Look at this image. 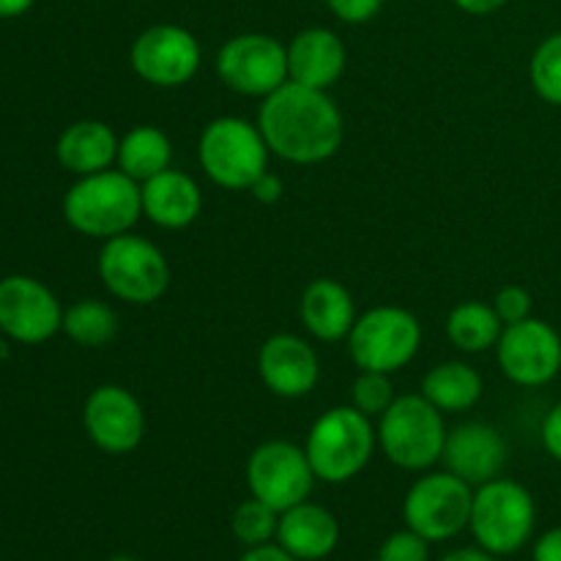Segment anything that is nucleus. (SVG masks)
Returning a JSON list of instances; mask_svg holds the SVG:
<instances>
[{"label":"nucleus","instance_id":"1","mask_svg":"<svg viewBox=\"0 0 561 561\" xmlns=\"http://www.w3.org/2000/svg\"><path fill=\"white\" fill-rule=\"evenodd\" d=\"M257 129L268 151L290 164H321L343 146V113L334 99L294 80L263 99Z\"/></svg>","mask_w":561,"mask_h":561},{"label":"nucleus","instance_id":"2","mask_svg":"<svg viewBox=\"0 0 561 561\" xmlns=\"http://www.w3.org/2000/svg\"><path fill=\"white\" fill-rule=\"evenodd\" d=\"M64 217L77 233L91 239H113L129 233L142 217L140 181L124 170H102L82 175L64 197Z\"/></svg>","mask_w":561,"mask_h":561},{"label":"nucleus","instance_id":"3","mask_svg":"<svg viewBox=\"0 0 561 561\" xmlns=\"http://www.w3.org/2000/svg\"><path fill=\"white\" fill-rule=\"evenodd\" d=\"M376 444L378 433L370 416H365L354 405L351 409L337 405L312 422L305 453L316 480L327 482V485H343L365 471Z\"/></svg>","mask_w":561,"mask_h":561},{"label":"nucleus","instance_id":"4","mask_svg":"<svg viewBox=\"0 0 561 561\" xmlns=\"http://www.w3.org/2000/svg\"><path fill=\"white\" fill-rule=\"evenodd\" d=\"M268 146L257 124L236 115H222L206 124L197 159L208 179L230 192H250V186L268 170Z\"/></svg>","mask_w":561,"mask_h":561},{"label":"nucleus","instance_id":"5","mask_svg":"<svg viewBox=\"0 0 561 561\" xmlns=\"http://www.w3.org/2000/svg\"><path fill=\"white\" fill-rule=\"evenodd\" d=\"M535 496L520 482L496 477L474 491L469 529L477 546L493 557L518 553L535 535Z\"/></svg>","mask_w":561,"mask_h":561},{"label":"nucleus","instance_id":"6","mask_svg":"<svg viewBox=\"0 0 561 561\" xmlns=\"http://www.w3.org/2000/svg\"><path fill=\"white\" fill-rule=\"evenodd\" d=\"M378 444L398 469L425 471L442 460L447 425L436 405L422 394H400L378 416Z\"/></svg>","mask_w":561,"mask_h":561},{"label":"nucleus","instance_id":"7","mask_svg":"<svg viewBox=\"0 0 561 561\" xmlns=\"http://www.w3.org/2000/svg\"><path fill=\"white\" fill-rule=\"evenodd\" d=\"M96 272L107 294L126 305H153L170 288V266L157 244L135 233H121L104 241Z\"/></svg>","mask_w":561,"mask_h":561},{"label":"nucleus","instance_id":"8","mask_svg":"<svg viewBox=\"0 0 561 561\" xmlns=\"http://www.w3.org/2000/svg\"><path fill=\"white\" fill-rule=\"evenodd\" d=\"M422 327L405 307L381 305L356 318L348 332L351 359L359 370L398 373L420 354Z\"/></svg>","mask_w":561,"mask_h":561},{"label":"nucleus","instance_id":"9","mask_svg":"<svg viewBox=\"0 0 561 561\" xmlns=\"http://www.w3.org/2000/svg\"><path fill=\"white\" fill-rule=\"evenodd\" d=\"M474 491L453 471H433L420 477L403 499L405 529L427 542H447L469 529Z\"/></svg>","mask_w":561,"mask_h":561},{"label":"nucleus","instance_id":"10","mask_svg":"<svg viewBox=\"0 0 561 561\" xmlns=\"http://www.w3.org/2000/svg\"><path fill=\"white\" fill-rule=\"evenodd\" d=\"M217 75L241 96H263L288 82V47L268 33H239L217 55Z\"/></svg>","mask_w":561,"mask_h":561},{"label":"nucleus","instance_id":"11","mask_svg":"<svg viewBox=\"0 0 561 561\" xmlns=\"http://www.w3.org/2000/svg\"><path fill=\"white\" fill-rule=\"evenodd\" d=\"M316 485V474L307 453L290 442H266L252 449L247 460V488L277 513L307 502Z\"/></svg>","mask_w":561,"mask_h":561},{"label":"nucleus","instance_id":"12","mask_svg":"<svg viewBox=\"0 0 561 561\" xmlns=\"http://www.w3.org/2000/svg\"><path fill=\"white\" fill-rule=\"evenodd\" d=\"M129 64L148 85L179 88L186 85L201 69V44L186 27L159 22L131 42Z\"/></svg>","mask_w":561,"mask_h":561},{"label":"nucleus","instance_id":"13","mask_svg":"<svg viewBox=\"0 0 561 561\" xmlns=\"http://www.w3.org/2000/svg\"><path fill=\"white\" fill-rule=\"evenodd\" d=\"M496 359L504 376L518 387H546L561 370V337L551 323L531 316L504 327Z\"/></svg>","mask_w":561,"mask_h":561},{"label":"nucleus","instance_id":"14","mask_svg":"<svg viewBox=\"0 0 561 561\" xmlns=\"http://www.w3.org/2000/svg\"><path fill=\"white\" fill-rule=\"evenodd\" d=\"M64 329V310L53 290L25 274L0 279V332L22 345L47 343Z\"/></svg>","mask_w":561,"mask_h":561},{"label":"nucleus","instance_id":"15","mask_svg":"<svg viewBox=\"0 0 561 561\" xmlns=\"http://www.w3.org/2000/svg\"><path fill=\"white\" fill-rule=\"evenodd\" d=\"M82 425L88 438L107 455H129L146 436V411L129 389L102 383L82 405Z\"/></svg>","mask_w":561,"mask_h":561},{"label":"nucleus","instance_id":"16","mask_svg":"<svg viewBox=\"0 0 561 561\" xmlns=\"http://www.w3.org/2000/svg\"><path fill=\"white\" fill-rule=\"evenodd\" d=\"M257 373L266 389L277 398L299 400L316 389L321 365L307 340L296 334H272L257 351Z\"/></svg>","mask_w":561,"mask_h":561},{"label":"nucleus","instance_id":"17","mask_svg":"<svg viewBox=\"0 0 561 561\" xmlns=\"http://www.w3.org/2000/svg\"><path fill=\"white\" fill-rule=\"evenodd\" d=\"M442 463L471 488H480L502 474L507 463V442L488 422H463L447 431Z\"/></svg>","mask_w":561,"mask_h":561},{"label":"nucleus","instance_id":"18","mask_svg":"<svg viewBox=\"0 0 561 561\" xmlns=\"http://www.w3.org/2000/svg\"><path fill=\"white\" fill-rule=\"evenodd\" d=\"M348 49L329 27H305L288 44V80L329 91L343 77Z\"/></svg>","mask_w":561,"mask_h":561},{"label":"nucleus","instance_id":"19","mask_svg":"<svg viewBox=\"0 0 561 561\" xmlns=\"http://www.w3.org/2000/svg\"><path fill=\"white\" fill-rule=\"evenodd\" d=\"M277 542L299 561H321L337 548L340 524L323 504L301 502L279 513Z\"/></svg>","mask_w":561,"mask_h":561},{"label":"nucleus","instance_id":"20","mask_svg":"<svg viewBox=\"0 0 561 561\" xmlns=\"http://www.w3.org/2000/svg\"><path fill=\"white\" fill-rule=\"evenodd\" d=\"M142 214L164 230L190 228L203 208L201 186L181 170H162L140 184Z\"/></svg>","mask_w":561,"mask_h":561},{"label":"nucleus","instance_id":"21","mask_svg":"<svg viewBox=\"0 0 561 561\" xmlns=\"http://www.w3.org/2000/svg\"><path fill=\"white\" fill-rule=\"evenodd\" d=\"M299 316L312 337L321 343H337L348 337L356 323L354 296L337 279L318 277L301 294Z\"/></svg>","mask_w":561,"mask_h":561},{"label":"nucleus","instance_id":"22","mask_svg":"<svg viewBox=\"0 0 561 561\" xmlns=\"http://www.w3.org/2000/svg\"><path fill=\"white\" fill-rule=\"evenodd\" d=\"M55 157L77 179L102 173L118 159V137L104 121H75L60 131Z\"/></svg>","mask_w":561,"mask_h":561},{"label":"nucleus","instance_id":"23","mask_svg":"<svg viewBox=\"0 0 561 561\" xmlns=\"http://www.w3.org/2000/svg\"><path fill=\"white\" fill-rule=\"evenodd\" d=\"M422 398L431 400L442 414H463L482 398V376L466 362H444L422 378Z\"/></svg>","mask_w":561,"mask_h":561},{"label":"nucleus","instance_id":"24","mask_svg":"<svg viewBox=\"0 0 561 561\" xmlns=\"http://www.w3.org/2000/svg\"><path fill=\"white\" fill-rule=\"evenodd\" d=\"M118 170L131 175L135 181H148L170 168L173 162V146L170 137L159 126L140 124L126 131L118 140Z\"/></svg>","mask_w":561,"mask_h":561},{"label":"nucleus","instance_id":"25","mask_svg":"<svg viewBox=\"0 0 561 561\" xmlns=\"http://www.w3.org/2000/svg\"><path fill=\"white\" fill-rule=\"evenodd\" d=\"M504 332V323L493 305L482 301H463L453 307L447 316V337L463 354H482V351L496 348L499 337Z\"/></svg>","mask_w":561,"mask_h":561},{"label":"nucleus","instance_id":"26","mask_svg":"<svg viewBox=\"0 0 561 561\" xmlns=\"http://www.w3.org/2000/svg\"><path fill=\"white\" fill-rule=\"evenodd\" d=\"M66 337L82 348H102L118 332V316L99 299H82L64 312Z\"/></svg>","mask_w":561,"mask_h":561},{"label":"nucleus","instance_id":"27","mask_svg":"<svg viewBox=\"0 0 561 561\" xmlns=\"http://www.w3.org/2000/svg\"><path fill=\"white\" fill-rule=\"evenodd\" d=\"M277 526H279L277 510L268 507L266 502H261V499L255 496L241 502L239 507H236L233 518H230V531H233V537L244 548L274 542L277 540Z\"/></svg>","mask_w":561,"mask_h":561},{"label":"nucleus","instance_id":"28","mask_svg":"<svg viewBox=\"0 0 561 561\" xmlns=\"http://www.w3.org/2000/svg\"><path fill=\"white\" fill-rule=\"evenodd\" d=\"M531 88L548 104L561 107V31L537 44L529 64Z\"/></svg>","mask_w":561,"mask_h":561},{"label":"nucleus","instance_id":"29","mask_svg":"<svg viewBox=\"0 0 561 561\" xmlns=\"http://www.w3.org/2000/svg\"><path fill=\"white\" fill-rule=\"evenodd\" d=\"M392 403L394 387L389 381V373L359 370V378L354 381V409L373 420V416H381Z\"/></svg>","mask_w":561,"mask_h":561},{"label":"nucleus","instance_id":"30","mask_svg":"<svg viewBox=\"0 0 561 561\" xmlns=\"http://www.w3.org/2000/svg\"><path fill=\"white\" fill-rule=\"evenodd\" d=\"M376 561H431V542L416 531H392L378 548Z\"/></svg>","mask_w":561,"mask_h":561},{"label":"nucleus","instance_id":"31","mask_svg":"<svg viewBox=\"0 0 561 561\" xmlns=\"http://www.w3.org/2000/svg\"><path fill=\"white\" fill-rule=\"evenodd\" d=\"M493 310L499 312L504 327L526 321V318H531V294L524 285H504V288L493 296Z\"/></svg>","mask_w":561,"mask_h":561},{"label":"nucleus","instance_id":"32","mask_svg":"<svg viewBox=\"0 0 561 561\" xmlns=\"http://www.w3.org/2000/svg\"><path fill=\"white\" fill-rule=\"evenodd\" d=\"M327 5L345 25H365L373 16H378L383 0H327Z\"/></svg>","mask_w":561,"mask_h":561},{"label":"nucleus","instance_id":"33","mask_svg":"<svg viewBox=\"0 0 561 561\" xmlns=\"http://www.w3.org/2000/svg\"><path fill=\"white\" fill-rule=\"evenodd\" d=\"M542 447L561 463V400L548 411L546 422H542Z\"/></svg>","mask_w":561,"mask_h":561},{"label":"nucleus","instance_id":"34","mask_svg":"<svg viewBox=\"0 0 561 561\" xmlns=\"http://www.w3.org/2000/svg\"><path fill=\"white\" fill-rule=\"evenodd\" d=\"M283 192H285L283 179H279L277 173H272V170H266V173H263L261 179L250 186V195L255 197L257 203H266V206L277 203L279 197H283Z\"/></svg>","mask_w":561,"mask_h":561},{"label":"nucleus","instance_id":"35","mask_svg":"<svg viewBox=\"0 0 561 561\" xmlns=\"http://www.w3.org/2000/svg\"><path fill=\"white\" fill-rule=\"evenodd\" d=\"M531 561H561V526H553L535 542Z\"/></svg>","mask_w":561,"mask_h":561},{"label":"nucleus","instance_id":"36","mask_svg":"<svg viewBox=\"0 0 561 561\" xmlns=\"http://www.w3.org/2000/svg\"><path fill=\"white\" fill-rule=\"evenodd\" d=\"M239 561H299L296 557H290L277 540L274 542H263V546H252L241 553Z\"/></svg>","mask_w":561,"mask_h":561},{"label":"nucleus","instance_id":"37","mask_svg":"<svg viewBox=\"0 0 561 561\" xmlns=\"http://www.w3.org/2000/svg\"><path fill=\"white\" fill-rule=\"evenodd\" d=\"M455 5H458L463 14H471V16H488L493 14V11L504 9V5L510 3V0H453Z\"/></svg>","mask_w":561,"mask_h":561},{"label":"nucleus","instance_id":"38","mask_svg":"<svg viewBox=\"0 0 561 561\" xmlns=\"http://www.w3.org/2000/svg\"><path fill=\"white\" fill-rule=\"evenodd\" d=\"M438 561H496L493 553H488L485 548H458V551H449L447 557H442Z\"/></svg>","mask_w":561,"mask_h":561},{"label":"nucleus","instance_id":"39","mask_svg":"<svg viewBox=\"0 0 561 561\" xmlns=\"http://www.w3.org/2000/svg\"><path fill=\"white\" fill-rule=\"evenodd\" d=\"M36 0H0V20H14V16L27 14Z\"/></svg>","mask_w":561,"mask_h":561}]
</instances>
